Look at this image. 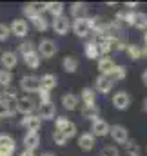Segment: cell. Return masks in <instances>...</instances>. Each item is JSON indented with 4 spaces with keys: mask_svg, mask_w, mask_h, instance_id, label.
<instances>
[{
    "mask_svg": "<svg viewBox=\"0 0 147 156\" xmlns=\"http://www.w3.org/2000/svg\"><path fill=\"white\" fill-rule=\"evenodd\" d=\"M87 13H89V5L84 4V2H74L71 5V16L73 20L76 18H87Z\"/></svg>",
    "mask_w": 147,
    "mask_h": 156,
    "instance_id": "cell-23",
    "label": "cell"
},
{
    "mask_svg": "<svg viewBox=\"0 0 147 156\" xmlns=\"http://www.w3.org/2000/svg\"><path fill=\"white\" fill-rule=\"evenodd\" d=\"M84 53L89 60H98L100 58V53H98V40L93 38L89 42H85V47H84Z\"/></svg>",
    "mask_w": 147,
    "mask_h": 156,
    "instance_id": "cell-22",
    "label": "cell"
},
{
    "mask_svg": "<svg viewBox=\"0 0 147 156\" xmlns=\"http://www.w3.org/2000/svg\"><path fill=\"white\" fill-rule=\"evenodd\" d=\"M53 142H55L56 145H60V147H64V145H66V144H67L69 140H67V138H66V136H64L62 133H58V131H55V133H53Z\"/></svg>",
    "mask_w": 147,
    "mask_h": 156,
    "instance_id": "cell-37",
    "label": "cell"
},
{
    "mask_svg": "<svg viewBox=\"0 0 147 156\" xmlns=\"http://www.w3.org/2000/svg\"><path fill=\"white\" fill-rule=\"evenodd\" d=\"M9 26H4V24H0V42H5V40L9 38Z\"/></svg>",
    "mask_w": 147,
    "mask_h": 156,
    "instance_id": "cell-40",
    "label": "cell"
},
{
    "mask_svg": "<svg viewBox=\"0 0 147 156\" xmlns=\"http://www.w3.org/2000/svg\"><path fill=\"white\" fill-rule=\"evenodd\" d=\"M131 26H133V27H136V29H140V31H145V29H147V15H145V13H140V11L133 13Z\"/></svg>",
    "mask_w": 147,
    "mask_h": 156,
    "instance_id": "cell-24",
    "label": "cell"
},
{
    "mask_svg": "<svg viewBox=\"0 0 147 156\" xmlns=\"http://www.w3.org/2000/svg\"><path fill=\"white\" fill-rule=\"evenodd\" d=\"M142 107H144V111H145V113H147V98H145V100H144V105H142Z\"/></svg>",
    "mask_w": 147,
    "mask_h": 156,
    "instance_id": "cell-49",
    "label": "cell"
},
{
    "mask_svg": "<svg viewBox=\"0 0 147 156\" xmlns=\"http://www.w3.org/2000/svg\"><path fill=\"white\" fill-rule=\"evenodd\" d=\"M20 125L24 129H27V133H38L42 127V120L38 118V115H29V116H24L20 120Z\"/></svg>",
    "mask_w": 147,
    "mask_h": 156,
    "instance_id": "cell-9",
    "label": "cell"
},
{
    "mask_svg": "<svg viewBox=\"0 0 147 156\" xmlns=\"http://www.w3.org/2000/svg\"><path fill=\"white\" fill-rule=\"evenodd\" d=\"M0 156H13V153H9V151H4V149H0Z\"/></svg>",
    "mask_w": 147,
    "mask_h": 156,
    "instance_id": "cell-46",
    "label": "cell"
},
{
    "mask_svg": "<svg viewBox=\"0 0 147 156\" xmlns=\"http://www.w3.org/2000/svg\"><path fill=\"white\" fill-rule=\"evenodd\" d=\"M125 75H127L125 67H122V66H114V69L111 71L109 78L113 80V82H120V80H124V78H125Z\"/></svg>",
    "mask_w": 147,
    "mask_h": 156,
    "instance_id": "cell-34",
    "label": "cell"
},
{
    "mask_svg": "<svg viewBox=\"0 0 147 156\" xmlns=\"http://www.w3.org/2000/svg\"><path fill=\"white\" fill-rule=\"evenodd\" d=\"M109 134H111V138H113L116 144H120V145H125L127 140H129V133H127V129H125L124 125H114V127H111Z\"/></svg>",
    "mask_w": 147,
    "mask_h": 156,
    "instance_id": "cell-11",
    "label": "cell"
},
{
    "mask_svg": "<svg viewBox=\"0 0 147 156\" xmlns=\"http://www.w3.org/2000/svg\"><path fill=\"white\" fill-rule=\"evenodd\" d=\"M40 78V89L42 91H47V93H51L56 85H58V78L56 75H53V73H45V75H42Z\"/></svg>",
    "mask_w": 147,
    "mask_h": 156,
    "instance_id": "cell-15",
    "label": "cell"
},
{
    "mask_svg": "<svg viewBox=\"0 0 147 156\" xmlns=\"http://www.w3.org/2000/svg\"><path fill=\"white\" fill-rule=\"evenodd\" d=\"M95 142H96V138H95L89 131H84V133L78 134V147H80L82 151H91V149L95 147Z\"/></svg>",
    "mask_w": 147,
    "mask_h": 156,
    "instance_id": "cell-16",
    "label": "cell"
},
{
    "mask_svg": "<svg viewBox=\"0 0 147 156\" xmlns=\"http://www.w3.org/2000/svg\"><path fill=\"white\" fill-rule=\"evenodd\" d=\"M0 149L9 151V153H15V149H16V142H15L9 134H0Z\"/></svg>",
    "mask_w": 147,
    "mask_h": 156,
    "instance_id": "cell-28",
    "label": "cell"
},
{
    "mask_svg": "<svg viewBox=\"0 0 147 156\" xmlns=\"http://www.w3.org/2000/svg\"><path fill=\"white\" fill-rule=\"evenodd\" d=\"M131 96H129V93L127 91H118V93H114L113 94V105H114V109H118V111H125L129 105H131Z\"/></svg>",
    "mask_w": 147,
    "mask_h": 156,
    "instance_id": "cell-7",
    "label": "cell"
},
{
    "mask_svg": "<svg viewBox=\"0 0 147 156\" xmlns=\"http://www.w3.org/2000/svg\"><path fill=\"white\" fill-rule=\"evenodd\" d=\"M78 104H80V100H78V96L74 94L73 91H69V93H66V94L62 96V107H64L66 111H74V109H78Z\"/></svg>",
    "mask_w": 147,
    "mask_h": 156,
    "instance_id": "cell-21",
    "label": "cell"
},
{
    "mask_svg": "<svg viewBox=\"0 0 147 156\" xmlns=\"http://www.w3.org/2000/svg\"><path fill=\"white\" fill-rule=\"evenodd\" d=\"M73 33L80 38H85L91 31H89V24H87V18H76L73 20Z\"/></svg>",
    "mask_w": 147,
    "mask_h": 156,
    "instance_id": "cell-17",
    "label": "cell"
},
{
    "mask_svg": "<svg viewBox=\"0 0 147 156\" xmlns=\"http://www.w3.org/2000/svg\"><path fill=\"white\" fill-rule=\"evenodd\" d=\"M125 53L131 60H140L142 58V47L136 44H127L125 45Z\"/></svg>",
    "mask_w": 147,
    "mask_h": 156,
    "instance_id": "cell-29",
    "label": "cell"
},
{
    "mask_svg": "<svg viewBox=\"0 0 147 156\" xmlns=\"http://www.w3.org/2000/svg\"><path fill=\"white\" fill-rule=\"evenodd\" d=\"M38 96H40V104H47V102H51V94L47 93V91H38Z\"/></svg>",
    "mask_w": 147,
    "mask_h": 156,
    "instance_id": "cell-42",
    "label": "cell"
},
{
    "mask_svg": "<svg viewBox=\"0 0 147 156\" xmlns=\"http://www.w3.org/2000/svg\"><path fill=\"white\" fill-rule=\"evenodd\" d=\"M24 62H26V66H27V67H31V69H37L38 66H40V56H38L37 53H33V55L26 56V58H24Z\"/></svg>",
    "mask_w": 147,
    "mask_h": 156,
    "instance_id": "cell-35",
    "label": "cell"
},
{
    "mask_svg": "<svg viewBox=\"0 0 147 156\" xmlns=\"http://www.w3.org/2000/svg\"><path fill=\"white\" fill-rule=\"evenodd\" d=\"M56 116V107L53 102H47V104H40V109H38V118L40 120H55Z\"/></svg>",
    "mask_w": 147,
    "mask_h": 156,
    "instance_id": "cell-18",
    "label": "cell"
},
{
    "mask_svg": "<svg viewBox=\"0 0 147 156\" xmlns=\"http://www.w3.org/2000/svg\"><path fill=\"white\" fill-rule=\"evenodd\" d=\"M109 129L111 125L104 120V118H96L95 122H91V134L96 138V136H100V138H104V136H107L109 134Z\"/></svg>",
    "mask_w": 147,
    "mask_h": 156,
    "instance_id": "cell-5",
    "label": "cell"
},
{
    "mask_svg": "<svg viewBox=\"0 0 147 156\" xmlns=\"http://www.w3.org/2000/svg\"><path fill=\"white\" fill-rule=\"evenodd\" d=\"M7 100H16V89L15 87H11V85H7V87H4V93H2Z\"/></svg>",
    "mask_w": 147,
    "mask_h": 156,
    "instance_id": "cell-39",
    "label": "cell"
},
{
    "mask_svg": "<svg viewBox=\"0 0 147 156\" xmlns=\"http://www.w3.org/2000/svg\"><path fill=\"white\" fill-rule=\"evenodd\" d=\"M20 156H35V153H33V151H26V149H24V151L20 153Z\"/></svg>",
    "mask_w": 147,
    "mask_h": 156,
    "instance_id": "cell-44",
    "label": "cell"
},
{
    "mask_svg": "<svg viewBox=\"0 0 147 156\" xmlns=\"http://www.w3.org/2000/svg\"><path fill=\"white\" fill-rule=\"evenodd\" d=\"M144 49H147V31H144Z\"/></svg>",
    "mask_w": 147,
    "mask_h": 156,
    "instance_id": "cell-47",
    "label": "cell"
},
{
    "mask_svg": "<svg viewBox=\"0 0 147 156\" xmlns=\"http://www.w3.org/2000/svg\"><path fill=\"white\" fill-rule=\"evenodd\" d=\"M9 31H11L15 37H18V38L27 37V33H29L27 20H24V18H15V20L11 22V26H9Z\"/></svg>",
    "mask_w": 147,
    "mask_h": 156,
    "instance_id": "cell-6",
    "label": "cell"
},
{
    "mask_svg": "<svg viewBox=\"0 0 147 156\" xmlns=\"http://www.w3.org/2000/svg\"><path fill=\"white\" fill-rule=\"evenodd\" d=\"M22 144L26 147V151H37L40 147V133H26V136L22 138Z\"/></svg>",
    "mask_w": 147,
    "mask_h": 156,
    "instance_id": "cell-14",
    "label": "cell"
},
{
    "mask_svg": "<svg viewBox=\"0 0 147 156\" xmlns=\"http://www.w3.org/2000/svg\"><path fill=\"white\" fill-rule=\"evenodd\" d=\"M31 22H33V26H35V29H37V31H42V33H45V31L49 29V22L44 18V15H42V16H35Z\"/></svg>",
    "mask_w": 147,
    "mask_h": 156,
    "instance_id": "cell-33",
    "label": "cell"
},
{
    "mask_svg": "<svg viewBox=\"0 0 147 156\" xmlns=\"http://www.w3.org/2000/svg\"><path fill=\"white\" fill-rule=\"evenodd\" d=\"M51 27H53V31H55L56 35L64 37V35H67V33H69V29H71V20H69L66 15H62V16H56V18H53V24H51Z\"/></svg>",
    "mask_w": 147,
    "mask_h": 156,
    "instance_id": "cell-4",
    "label": "cell"
},
{
    "mask_svg": "<svg viewBox=\"0 0 147 156\" xmlns=\"http://www.w3.org/2000/svg\"><path fill=\"white\" fill-rule=\"evenodd\" d=\"M62 67H64L66 73H76L78 71V60L74 56H71V55H67L62 60Z\"/></svg>",
    "mask_w": 147,
    "mask_h": 156,
    "instance_id": "cell-27",
    "label": "cell"
},
{
    "mask_svg": "<svg viewBox=\"0 0 147 156\" xmlns=\"http://www.w3.org/2000/svg\"><path fill=\"white\" fill-rule=\"evenodd\" d=\"M16 51L20 53V56H22V58H26V56H29V55L37 53V45H35V42H31V40H24V42L16 47Z\"/></svg>",
    "mask_w": 147,
    "mask_h": 156,
    "instance_id": "cell-25",
    "label": "cell"
},
{
    "mask_svg": "<svg viewBox=\"0 0 147 156\" xmlns=\"http://www.w3.org/2000/svg\"><path fill=\"white\" fill-rule=\"evenodd\" d=\"M102 156H120V151L114 147V145H106L104 149H102Z\"/></svg>",
    "mask_w": 147,
    "mask_h": 156,
    "instance_id": "cell-38",
    "label": "cell"
},
{
    "mask_svg": "<svg viewBox=\"0 0 147 156\" xmlns=\"http://www.w3.org/2000/svg\"><path fill=\"white\" fill-rule=\"evenodd\" d=\"M69 122V118L66 116H56V120H55V127H56V131H62L64 129V125Z\"/></svg>",
    "mask_w": 147,
    "mask_h": 156,
    "instance_id": "cell-41",
    "label": "cell"
},
{
    "mask_svg": "<svg viewBox=\"0 0 147 156\" xmlns=\"http://www.w3.org/2000/svg\"><path fill=\"white\" fill-rule=\"evenodd\" d=\"M45 11V4L44 2H31V4H26L22 13L24 16H27L29 20H33L35 16H42V13Z\"/></svg>",
    "mask_w": 147,
    "mask_h": 156,
    "instance_id": "cell-8",
    "label": "cell"
},
{
    "mask_svg": "<svg viewBox=\"0 0 147 156\" xmlns=\"http://www.w3.org/2000/svg\"><path fill=\"white\" fill-rule=\"evenodd\" d=\"M114 60L111 58V56H100L98 58V71H100V75H104V76H109L111 71L114 69Z\"/></svg>",
    "mask_w": 147,
    "mask_h": 156,
    "instance_id": "cell-20",
    "label": "cell"
},
{
    "mask_svg": "<svg viewBox=\"0 0 147 156\" xmlns=\"http://www.w3.org/2000/svg\"><path fill=\"white\" fill-rule=\"evenodd\" d=\"M20 89L24 93H27V94L38 93L40 91V78L37 75H26V76H22V80H20Z\"/></svg>",
    "mask_w": 147,
    "mask_h": 156,
    "instance_id": "cell-3",
    "label": "cell"
},
{
    "mask_svg": "<svg viewBox=\"0 0 147 156\" xmlns=\"http://www.w3.org/2000/svg\"><path fill=\"white\" fill-rule=\"evenodd\" d=\"M16 115V100L0 98V118H11Z\"/></svg>",
    "mask_w": 147,
    "mask_h": 156,
    "instance_id": "cell-10",
    "label": "cell"
},
{
    "mask_svg": "<svg viewBox=\"0 0 147 156\" xmlns=\"http://www.w3.org/2000/svg\"><path fill=\"white\" fill-rule=\"evenodd\" d=\"M80 94H82V96H80L78 100H82L84 107H91V105H96V91H95V89H91V87H84Z\"/></svg>",
    "mask_w": 147,
    "mask_h": 156,
    "instance_id": "cell-19",
    "label": "cell"
},
{
    "mask_svg": "<svg viewBox=\"0 0 147 156\" xmlns=\"http://www.w3.org/2000/svg\"><path fill=\"white\" fill-rule=\"evenodd\" d=\"M56 53H58V45H56L53 40H49V38L40 40V44H38V51H37V55L40 56V60H42V58L49 60V58H53Z\"/></svg>",
    "mask_w": 147,
    "mask_h": 156,
    "instance_id": "cell-1",
    "label": "cell"
},
{
    "mask_svg": "<svg viewBox=\"0 0 147 156\" xmlns=\"http://www.w3.org/2000/svg\"><path fill=\"white\" fill-rule=\"evenodd\" d=\"M64 9H66V5H64L62 2H47V4H45V11L51 13L53 18L62 16V15H64Z\"/></svg>",
    "mask_w": 147,
    "mask_h": 156,
    "instance_id": "cell-26",
    "label": "cell"
},
{
    "mask_svg": "<svg viewBox=\"0 0 147 156\" xmlns=\"http://www.w3.org/2000/svg\"><path fill=\"white\" fill-rule=\"evenodd\" d=\"M142 56L147 60V49H142Z\"/></svg>",
    "mask_w": 147,
    "mask_h": 156,
    "instance_id": "cell-48",
    "label": "cell"
},
{
    "mask_svg": "<svg viewBox=\"0 0 147 156\" xmlns=\"http://www.w3.org/2000/svg\"><path fill=\"white\" fill-rule=\"evenodd\" d=\"M58 133H62V134H64V136H66L67 140H69V138H74V136L78 134V129H76V123H73V122L69 120V122H67V123L64 125V129H62V131H58Z\"/></svg>",
    "mask_w": 147,
    "mask_h": 156,
    "instance_id": "cell-31",
    "label": "cell"
},
{
    "mask_svg": "<svg viewBox=\"0 0 147 156\" xmlns=\"http://www.w3.org/2000/svg\"><path fill=\"white\" fill-rule=\"evenodd\" d=\"M134 7H138V2H125V9L127 11H133Z\"/></svg>",
    "mask_w": 147,
    "mask_h": 156,
    "instance_id": "cell-43",
    "label": "cell"
},
{
    "mask_svg": "<svg viewBox=\"0 0 147 156\" xmlns=\"http://www.w3.org/2000/svg\"><path fill=\"white\" fill-rule=\"evenodd\" d=\"M0 62H2L4 69L11 73V71L18 66V55H16L15 51H5V53H2V56H0Z\"/></svg>",
    "mask_w": 147,
    "mask_h": 156,
    "instance_id": "cell-12",
    "label": "cell"
},
{
    "mask_svg": "<svg viewBox=\"0 0 147 156\" xmlns=\"http://www.w3.org/2000/svg\"><path fill=\"white\" fill-rule=\"evenodd\" d=\"M142 82H144V85H147V69L142 73Z\"/></svg>",
    "mask_w": 147,
    "mask_h": 156,
    "instance_id": "cell-45",
    "label": "cell"
},
{
    "mask_svg": "<svg viewBox=\"0 0 147 156\" xmlns=\"http://www.w3.org/2000/svg\"><path fill=\"white\" fill-rule=\"evenodd\" d=\"M113 42L114 40H100L98 42V53L102 56H109V53L113 51Z\"/></svg>",
    "mask_w": 147,
    "mask_h": 156,
    "instance_id": "cell-32",
    "label": "cell"
},
{
    "mask_svg": "<svg viewBox=\"0 0 147 156\" xmlns=\"http://www.w3.org/2000/svg\"><path fill=\"white\" fill-rule=\"evenodd\" d=\"M42 156H55V154H51V153H44Z\"/></svg>",
    "mask_w": 147,
    "mask_h": 156,
    "instance_id": "cell-50",
    "label": "cell"
},
{
    "mask_svg": "<svg viewBox=\"0 0 147 156\" xmlns=\"http://www.w3.org/2000/svg\"><path fill=\"white\" fill-rule=\"evenodd\" d=\"M113 85H114V82H113L109 76H104V75H100V76L95 80V91H98L100 94H107V93H111Z\"/></svg>",
    "mask_w": 147,
    "mask_h": 156,
    "instance_id": "cell-13",
    "label": "cell"
},
{
    "mask_svg": "<svg viewBox=\"0 0 147 156\" xmlns=\"http://www.w3.org/2000/svg\"><path fill=\"white\" fill-rule=\"evenodd\" d=\"M37 109L33 98L29 94H24V96H18L16 98V113H20L22 116H29L33 115V111Z\"/></svg>",
    "mask_w": 147,
    "mask_h": 156,
    "instance_id": "cell-2",
    "label": "cell"
},
{
    "mask_svg": "<svg viewBox=\"0 0 147 156\" xmlns=\"http://www.w3.org/2000/svg\"><path fill=\"white\" fill-rule=\"evenodd\" d=\"M11 80H13V75L9 71H5V69L0 71V85L7 87V85H11Z\"/></svg>",
    "mask_w": 147,
    "mask_h": 156,
    "instance_id": "cell-36",
    "label": "cell"
},
{
    "mask_svg": "<svg viewBox=\"0 0 147 156\" xmlns=\"http://www.w3.org/2000/svg\"><path fill=\"white\" fill-rule=\"evenodd\" d=\"M82 116L89 122H95L96 118H100V111L96 105H91V107H82Z\"/></svg>",
    "mask_w": 147,
    "mask_h": 156,
    "instance_id": "cell-30",
    "label": "cell"
}]
</instances>
